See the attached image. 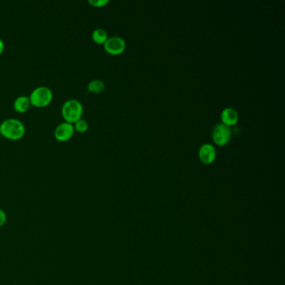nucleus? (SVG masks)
I'll return each instance as SVG.
<instances>
[{"label":"nucleus","instance_id":"nucleus-1","mask_svg":"<svg viewBox=\"0 0 285 285\" xmlns=\"http://www.w3.org/2000/svg\"><path fill=\"white\" fill-rule=\"evenodd\" d=\"M0 133L10 140H18L25 133V127L19 120L8 118L0 124Z\"/></svg>","mask_w":285,"mask_h":285},{"label":"nucleus","instance_id":"nucleus-2","mask_svg":"<svg viewBox=\"0 0 285 285\" xmlns=\"http://www.w3.org/2000/svg\"><path fill=\"white\" fill-rule=\"evenodd\" d=\"M83 105L76 99H69L63 104L61 108L63 118L65 122L74 124L83 114Z\"/></svg>","mask_w":285,"mask_h":285},{"label":"nucleus","instance_id":"nucleus-3","mask_svg":"<svg viewBox=\"0 0 285 285\" xmlns=\"http://www.w3.org/2000/svg\"><path fill=\"white\" fill-rule=\"evenodd\" d=\"M30 103L34 107H44L51 102L53 92L47 86H38L29 96Z\"/></svg>","mask_w":285,"mask_h":285},{"label":"nucleus","instance_id":"nucleus-4","mask_svg":"<svg viewBox=\"0 0 285 285\" xmlns=\"http://www.w3.org/2000/svg\"><path fill=\"white\" fill-rule=\"evenodd\" d=\"M232 138L231 127L223 123L216 125L212 133V139L213 142L218 145L223 146L230 142Z\"/></svg>","mask_w":285,"mask_h":285},{"label":"nucleus","instance_id":"nucleus-5","mask_svg":"<svg viewBox=\"0 0 285 285\" xmlns=\"http://www.w3.org/2000/svg\"><path fill=\"white\" fill-rule=\"evenodd\" d=\"M105 50L112 55H118L122 54L126 49V42L122 37L113 36L108 38L104 44Z\"/></svg>","mask_w":285,"mask_h":285},{"label":"nucleus","instance_id":"nucleus-6","mask_svg":"<svg viewBox=\"0 0 285 285\" xmlns=\"http://www.w3.org/2000/svg\"><path fill=\"white\" fill-rule=\"evenodd\" d=\"M75 133L74 125L69 122H62L55 127V138L60 142H67Z\"/></svg>","mask_w":285,"mask_h":285},{"label":"nucleus","instance_id":"nucleus-7","mask_svg":"<svg viewBox=\"0 0 285 285\" xmlns=\"http://www.w3.org/2000/svg\"><path fill=\"white\" fill-rule=\"evenodd\" d=\"M198 156H199L200 161H202L203 164L213 163L215 161L216 156H217V151L214 146L212 144L206 143L201 145L198 150Z\"/></svg>","mask_w":285,"mask_h":285},{"label":"nucleus","instance_id":"nucleus-8","mask_svg":"<svg viewBox=\"0 0 285 285\" xmlns=\"http://www.w3.org/2000/svg\"><path fill=\"white\" fill-rule=\"evenodd\" d=\"M239 113L236 110L231 108V107L225 108L221 113L222 123L227 125L228 127L236 125L239 122Z\"/></svg>","mask_w":285,"mask_h":285},{"label":"nucleus","instance_id":"nucleus-9","mask_svg":"<svg viewBox=\"0 0 285 285\" xmlns=\"http://www.w3.org/2000/svg\"><path fill=\"white\" fill-rule=\"evenodd\" d=\"M30 101H29V96H19L15 99V101L13 102V108L16 112L23 113L27 112L30 107Z\"/></svg>","mask_w":285,"mask_h":285},{"label":"nucleus","instance_id":"nucleus-10","mask_svg":"<svg viewBox=\"0 0 285 285\" xmlns=\"http://www.w3.org/2000/svg\"><path fill=\"white\" fill-rule=\"evenodd\" d=\"M91 37H92L94 42H96V44H104L108 39V34L105 29H96L92 32Z\"/></svg>","mask_w":285,"mask_h":285},{"label":"nucleus","instance_id":"nucleus-11","mask_svg":"<svg viewBox=\"0 0 285 285\" xmlns=\"http://www.w3.org/2000/svg\"><path fill=\"white\" fill-rule=\"evenodd\" d=\"M87 88L89 91L93 93H101L105 90V84L101 80H93L89 82Z\"/></svg>","mask_w":285,"mask_h":285},{"label":"nucleus","instance_id":"nucleus-12","mask_svg":"<svg viewBox=\"0 0 285 285\" xmlns=\"http://www.w3.org/2000/svg\"><path fill=\"white\" fill-rule=\"evenodd\" d=\"M88 122L82 118L78 120L77 122L74 123V128H75V131H77L78 133H86V131L88 130Z\"/></svg>","mask_w":285,"mask_h":285},{"label":"nucleus","instance_id":"nucleus-13","mask_svg":"<svg viewBox=\"0 0 285 285\" xmlns=\"http://www.w3.org/2000/svg\"><path fill=\"white\" fill-rule=\"evenodd\" d=\"M109 3V0H89V3L94 7L101 8L103 6L107 5Z\"/></svg>","mask_w":285,"mask_h":285},{"label":"nucleus","instance_id":"nucleus-14","mask_svg":"<svg viewBox=\"0 0 285 285\" xmlns=\"http://www.w3.org/2000/svg\"><path fill=\"white\" fill-rule=\"evenodd\" d=\"M7 222V215L3 209L0 208V227H3Z\"/></svg>","mask_w":285,"mask_h":285},{"label":"nucleus","instance_id":"nucleus-15","mask_svg":"<svg viewBox=\"0 0 285 285\" xmlns=\"http://www.w3.org/2000/svg\"><path fill=\"white\" fill-rule=\"evenodd\" d=\"M3 49H4V42L0 38V55L3 53Z\"/></svg>","mask_w":285,"mask_h":285},{"label":"nucleus","instance_id":"nucleus-16","mask_svg":"<svg viewBox=\"0 0 285 285\" xmlns=\"http://www.w3.org/2000/svg\"></svg>","mask_w":285,"mask_h":285}]
</instances>
